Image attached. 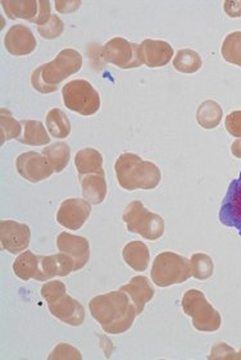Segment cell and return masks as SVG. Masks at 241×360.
Segmentation results:
<instances>
[{"label": "cell", "mask_w": 241, "mask_h": 360, "mask_svg": "<svg viewBox=\"0 0 241 360\" xmlns=\"http://www.w3.org/2000/svg\"><path fill=\"white\" fill-rule=\"evenodd\" d=\"M80 180L84 199L94 205L102 204L108 193L105 172L86 174L84 177H80Z\"/></svg>", "instance_id": "obj_19"}, {"label": "cell", "mask_w": 241, "mask_h": 360, "mask_svg": "<svg viewBox=\"0 0 241 360\" xmlns=\"http://www.w3.org/2000/svg\"><path fill=\"white\" fill-rule=\"evenodd\" d=\"M90 213L91 204L85 199H67L59 207L57 222L68 230H80L88 221Z\"/></svg>", "instance_id": "obj_12"}, {"label": "cell", "mask_w": 241, "mask_h": 360, "mask_svg": "<svg viewBox=\"0 0 241 360\" xmlns=\"http://www.w3.org/2000/svg\"><path fill=\"white\" fill-rule=\"evenodd\" d=\"M31 231L27 224L15 221L0 222V243L1 248L11 254L26 252L30 245Z\"/></svg>", "instance_id": "obj_11"}, {"label": "cell", "mask_w": 241, "mask_h": 360, "mask_svg": "<svg viewBox=\"0 0 241 360\" xmlns=\"http://www.w3.org/2000/svg\"><path fill=\"white\" fill-rule=\"evenodd\" d=\"M226 130L231 136L241 139V110H235L227 115L225 120Z\"/></svg>", "instance_id": "obj_36"}, {"label": "cell", "mask_w": 241, "mask_h": 360, "mask_svg": "<svg viewBox=\"0 0 241 360\" xmlns=\"http://www.w3.org/2000/svg\"><path fill=\"white\" fill-rule=\"evenodd\" d=\"M144 65L149 68H158L169 65L174 58V48L167 41L163 40H150L146 39L140 44Z\"/></svg>", "instance_id": "obj_17"}, {"label": "cell", "mask_w": 241, "mask_h": 360, "mask_svg": "<svg viewBox=\"0 0 241 360\" xmlns=\"http://www.w3.org/2000/svg\"><path fill=\"white\" fill-rule=\"evenodd\" d=\"M221 51L227 63L241 67V31L228 34L222 44Z\"/></svg>", "instance_id": "obj_31"}, {"label": "cell", "mask_w": 241, "mask_h": 360, "mask_svg": "<svg viewBox=\"0 0 241 360\" xmlns=\"http://www.w3.org/2000/svg\"><path fill=\"white\" fill-rule=\"evenodd\" d=\"M15 167L20 176L32 184L46 180L54 173L48 159L35 152L21 154L15 160Z\"/></svg>", "instance_id": "obj_9"}, {"label": "cell", "mask_w": 241, "mask_h": 360, "mask_svg": "<svg viewBox=\"0 0 241 360\" xmlns=\"http://www.w3.org/2000/svg\"><path fill=\"white\" fill-rule=\"evenodd\" d=\"M183 311L193 319L194 328L200 332L219 331L222 318L217 310L208 303L204 292L199 290H188L183 297Z\"/></svg>", "instance_id": "obj_5"}, {"label": "cell", "mask_w": 241, "mask_h": 360, "mask_svg": "<svg viewBox=\"0 0 241 360\" xmlns=\"http://www.w3.org/2000/svg\"><path fill=\"white\" fill-rule=\"evenodd\" d=\"M124 222L129 232L155 241L164 233V221L161 216L148 210L140 200L130 202L124 212Z\"/></svg>", "instance_id": "obj_6"}, {"label": "cell", "mask_w": 241, "mask_h": 360, "mask_svg": "<svg viewBox=\"0 0 241 360\" xmlns=\"http://www.w3.org/2000/svg\"><path fill=\"white\" fill-rule=\"evenodd\" d=\"M4 46L9 54L15 57H23L29 56L37 49V39L32 31L25 25H15L6 34Z\"/></svg>", "instance_id": "obj_14"}, {"label": "cell", "mask_w": 241, "mask_h": 360, "mask_svg": "<svg viewBox=\"0 0 241 360\" xmlns=\"http://www.w3.org/2000/svg\"><path fill=\"white\" fill-rule=\"evenodd\" d=\"M66 285L60 281L46 282L41 288V296L48 304L54 303L62 296L66 295Z\"/></svg>", "instance_id": "obj_33"}, {"label": "cell", "mask_w": 241, "mask_h": 360, "mask_svg": "<svg viewBox=\"0 0 241 360\" xmlns=\"http://www.w3.org/2000/svg\"><path fill=\"white\" fill-rule=\"evenodd\" d=\"M209 360H241V350L239 353H235L234 349H231L226 342H219L213 346L211 355L208 356Z\"/></svg>", "instance_id": "obj_34"}, {"label": "cell", "mask_w": 241, "mask_h": 360, "mask_svg": "<svg viewBox=\"0 0 241 360\" xmlns=\"http://www.w3.org/2000/svg\"><path fill=\"white\" fill-rule=\"evenodd\" d=\"M67 109L81 115H94L100 109V95L86 79H73L62 87Z\"/></svg>", "instance_id": "obj_7"}, {"label": "cell", "mask_w": 241, "mask_h": 360, "mask_svg": "<svg viewBox=\"0 0 241 360\" xmlns=\"http://www.w3.org/2000/svg\"><path fill=\"white\" fill-rule=\"evenodd\" d=\"M46 129L54 139H66L71 134V122L66 113L59 108H53L46 115Z\"/></svg>", "instance_id": "obj_27"}, {"label": "cell", "mask_w": 241, "mask_h": 360, "mask_svg": "<svg viewBox=\"0 0 241 360\" xmlns=\"http://www.w3.org/2000/svg\"><path fill=\"white\" fill-rule=\"evenodd\" d=\"M40 257V274L37 281H48L53 277H66L74 272V262L65 252H59L49 257Z\"/></svg>", "instance_id": "obj_16"}, {"label": "cell", "mask_w": 241, "mask_h": 360, "mask_svg": "<svg viewBox=\"0 0 241 360\" xmlns=\"http://www.w3.org/2000/svg\"><path fill=\"white\" fill-rule=\"evenodd\" d=\"M22 132V123L15 120L12 112L7 108L0 109V144L3 145L12 139H20Z\"/></svg>", "instance_id": "obj_28"}, {"label": "cell", "mask_w": 241, "mask_h": 360, "mask_svg": "<svg viewBox=\"0 0 241 360\" xmlns=\"http://www.w3.org/2000/svg\"><path fill=\"white\" fill-rule=\"evenodd\" d=\"M59 252H65L74 262V272L80 271L88 264L90 259V244L88 238L71 235L68 232H60L57 238Z\"/></svg>", "instance_id": "obj_13"}, {"label": "cell", "mask_w": 241, "mask_h": 360, "mask_svg": "<svg viewBox=\"0 0 241 360\" xmlns=\"http://www.w3.org/2000/svg\"><path fill=\"white\" fill-rule=\"evenodd\" d=\"M90 314L108 335H121L129 331L136 318L131 299L124 291H112L93 297L89 303Z\"/></svg>", "instance_id": "obj_1"}, {"label": "cell", "mask_w": 241, "mask_h": 360, "mask_svg": "<svg viewBox=\"0 0 241 360\" xmlns=\"http://www.w3.org/2000/svg\"><path fill=\"white\" fill-rule=\"evenodd\" d=\"M13 271L22 281L37 280L40 274V257L34 252L26 250L13 263Z\"/></svg>", "instance_id": "obj_23"}, {"label": "cell", "mask_w": 241, "mask_h": 360, "mask_svg": "<svg viewBox=\"0 0 241 360\" xmlns=\"http://www.w3.org/2000/svg\"><path fill=\"white\" fill-rule=\"evenodd\" d=\"M219 222L233 227L241 236V172L236 180L231 181L223 198L219 213Z\"/></svg>", "instance_id": "obj_10"}, {"label": "cell", "mask_w": 241, "mask_h": 360, "mask_svg": "<svg viewBox=\"0 0 241 360\" xmlns=\"http://www.w3.org/2000/svg\"><path fill=\"white\" fill-rule=\"evenodd\" d=\"M40 13L37 17V26H43L46 22L51 20V1L48 0H40Z\"/></svg>", "instance_id": "obj_38"}, {"label": "cell", "mask_w": 241, "mask_h": 360, "mask_svg": "<svg viewBox=\"0 0 241 360\" xmlns=\"http://www.w3.org/2000/svg\"><path fill=\"white\" fill-rule=\"evenodd\" d=\"M45 158L48 159L49 165L54 172L60 173L70 163L71 159V148L70 145L59 141L56 144L45 146L44 150L41 153Z\"/></svg>", "instance_id": "obj_26"}, {"label": "cell", "mask_w": 241, "mask_h": 360, "mask_svg": "<svg viewBox=\"0 0 241 360\" xmlns=\"http://www.w3.org/2000/svg\"><path fill=\"white\" fill-rule=\"evenodd\" d=\"M231 153L236 158L241 159V139L235 140L234 144L231 145Z\"/></svg>", "instance_id": "obj_40"}, {"label": "cell", "mask_w": 241, "mask_h": 360, "mask_svg": "<svg viewBox=\"0 0 241 360\" xmlns=\"http://www.w3.org/2000/svg\"><path fill=\"white\" fill-rule=\"evenodd\" d=\"M48 308L53 314V317L57 318L60 322L68 326L79 327L85 321V309L82 304L67 294L62 296L57 302L48 304Z\"/></svg>", "instance_id": "obj_15"}, {"label": "cell", "mask_w": 241, "mask_h": 360, "mask_svg": "<svg viewBox=\"0 0 241 360\" xmlns=\"http://www.w3.org/2000/svg\"><path fill=\"white\" fill-rule=\"evenodd\" d=\"M203 60L197 51L191 49H181L177 51L176 57L174 58V67L178 72L191 75L195 73L202 68Z\"/></svg>", "instance_id": "obj_29"}, {"label": "cell", "mask_w": 241, "mask_h": 360, "mask_svg": "<svg viewBox=\"0 0 241 360\" xmlns=\"http://www.w3.org/2000/svg\"><path fill=\"white\" fill-rule=\"evenodd\" d=\"M191 277L190 260L174 252H163L155 257L152 280L158 288L183 283Z\"/></svg>", "instance_id": "obj_4"}, {"label": "cell", "mask_w": 241, "mask_h": 360, "mask_svg": "<svg viewBox=\"0 0 241 360\" xmlns=\"http://www.w3.org/2000/svg\"><path fill=\"white\" fill-rule=\"evenodd\" d=\"M81 6V0H57L56 8L59 13H71L77 11Z\"/></svg>", "instance_id": "obj_37"}, {"label": "cell", "mask_w": 241, "mask_h": 360, "mask_svg": "<svg viewBox=\"0 0 241 360\" xmlns=\"http://www.w3.org/2000/svg\"><path fill=\"white\" fill-rule=\"evenodd\" d=\"M82 67V57L74 49H63L54 60L40 65L31 76L32 87L40 94H51L58 90L59 85L79 72Z\"/></svg>", "instance_id": "obj_2"}, {"label": "cell", "mask_w": 241, "mask_h": 360, "mask_svg": "<svg viewBox=\"0 0 241 360\" xmlns=\"http://www.w3.org/2000/svg\"><path fill=\"white\" fill-rule=\"evenodd\" d=\"M115 171L119 186L127 191L138 188L153 190L162 181V172L158 167L132 153H124L118 157Z\"/></svg>", "instance_id": "obj_3"}, {"label": "cell", "mask_w": 241, "mask_h": 360, "mask_svg": "<svg viewBox=\"0 0 241 360\" xmlns=\"http://www.w3.org/2000/svg\"><path fill=\"white\" fill-rule=\"evenodd\" d=\"M223 117V110L217 101H205L199 105L197 122L205 130H213L219 126Z\"/></svg>", "instance_id": "obj_25"}, {"label": "cell", "mask_w": 241, "mask_h": 360, "mask_svg": "<svg viewBox=\"0 0 241 360\" xmlns=\"http://www.w3.org/2000/svg\"><path fill=\"white\" fill-rule=\"evenodd\" d=\"M223 9L227 15L231 18H239L241 17V1H230L227 0L223 3Z\"/></svg>", "instance_id": "obj_39"}, {"label": "cell", "mask_w": 241, "mask_h": 360, "mask_svg": "<svg viewBox=\"0 0 241 360\" xmlns=\"http://www.w3.org/2000/svg\"><path fill=\"white\" fill-rule=\"evenodd\" d=\"M1 7L11 20L21 18L31 23H37L40 13V3L37 0H3Z\"/></svg>", "instance_id": "obj_20"}, {"label": "cell", "mask_w": 241, "mask_h": 360, "mask_svg": "<svg viewBox=\"0 0 241 360\" xmlns=\"http://www.w3.org/2000/svg\"><path fill=\"white\" fill-rule=\"evenodd\" d=\"M121 291H124L131 299L138 316L144 311L146 303H149L155 294L152 283L144 276L133 277L131 281L121 288Z\"/></svg>", "instance_id": "obj_18"}, {"label": "cell", "mask_w": 241, "mask_h": 360, "mask_svg": "<svg viewBox=\"0 0 241 360\" xmlns=\"http://www.w3.org/2000/svg\"><path fill=\"white\" fill-rule=\"evenodd\" d=\"M103 60L122 70L138 68L144 65L139 44L130 43L124 37H113L100 51Z\"/></svg>", "instance_id": "obj_8"}, {"label": "cell", "mask_w": 241, "mask_h": 360, "mask_svg": "<svg viewBox=\"0 0 241 360\" xmlns=\"http://www.w3.org/2000/svg\"><path fill=\"white\" fill-rule=\"evenodd\" d=\"M191 277L199 281H205L211 278L214 272L213 259L204 252H197L190 259Z\"/></svg>", "instance_id": "obj_30"}, {"label": "cell", "mask_w": 241, "mask_h": 360, "mask_svg": "<svg viewBox=\"0 0 241 360\" xmlns=\"http://www.w3.org/2000/svg\"><path fill=\"white\" fill-rule=\"evenodd\" d=\"M54 359H82V355L77 349H74L73 346L68 344H59L53 353L49 355V360Z\"/></svg>", "instance_id": "obj_35"}, {"label": "cell", "mask_w": 241, "mask_h": 360, "mask_svg": "<svg viewBox=\"0 0 241 360\" xmlns=\"http://www.w3.org/2000/svg\"><path fill=\"white\" fill-rule=\"evenodd\" d=\"M74 166L80 177L93 173H104L102 154L94 148H85L77 152L74 157Z\"/></svg>", "instance_id": "obj_22"}, {"label": "cell", "mask_w": 241, "mask_h": 360, "mask_svg": "<svg viewBox=\"0 0 241 360\" xmlns=\"http://www.w3.org/2000/svg\"><path fill=\"white\" fill-rule=\"evenodd\" d=\"M124 263L136 272H144L150 260L149 248L141 241H131L124 246L122 252Z\"/></svg>", "instance_id": "obj_21"}, {"label": "cell", "mask_w": 241, "mask_h": 360, "mask_svg": "<svg viewBox=\"0 0 241 360\" xmlns=\"http://www.w3.org/2000/svg\"><path fill=\"white\" fill-rule=\"evenodd\" d=\"M22 136L18 139L21 144L30 145V146H44L51 143V137L45 130L44 124L39 121L23 120Z\"/></svg>", "instance_id": "obj_24"}, {"label": "cell", "mask_w": 241, "mask_h": 360, "mask_svg": "<svg viewBox=\"0 0 241 360\" xmlns=\"http://www.w3.org/2000/svg\"><path fill=\"white\" fill-rule=\"evenodd\" d=\"M37 31L46 40L58 39L65 31V23L57 15H51V20L43 26H37Z\"/></svg>", "instance_id": "obj_32"}]
</instances>
